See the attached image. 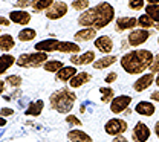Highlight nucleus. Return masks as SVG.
Returning a JSON list of instances; mask_svg holds the SVG:
<instances>
[{
	"label": "nucleus",
	"mask_w": 159,
	"mask_h": 142,
	"mask_svg": "<svg viewBox=\"0 0 159 142\" xmlns=\"http://www.w3.org/2000/svg\"><path fill=\"white\" fill-rule=\"evenodd\" d=\"M66 136H67L69 142H93L92 136L89 133H86L84 130H81V128H72V130H69Z\"/></svg>",
	"instance_id": "a211bd4d"
},
{
	"label": "nucleus",
	"mask_w": 159,
	"mask_h": 142,
	"mask_svg": "<svg viewBox=\"0 0 159 142\" xmlns=\"http://www.w3.org/2000/svg\"><path fill=\"white\" fill-rule=\"evenodd\" d=\"M90 81H92V73L83 70V72H78L67 84H69L70 89H78V87H83L84 84H87V82H90Z\"/></svg>",
	"instance_id": "412c9836"
},
{
	"label": "nucleus",
	"mask_w": 159,
	"mask_h": 142,
	"mask_svg": "<svg viewBox=\"0 0 159 142\" xmlns=\"http://www.w3.org/2000/svg\"><path fill=\"white\" fill-rule=\"evenodd\" d=\"M152 136L150 127L144 121H138L132 128V141L133 142H147Z\"/></svg>",
	"instance_id": "9d476101"
},
{
	"label": "nucleus",
	"mask_w": 159,
	"mask_h": 142,
	"mask_svg": "<svg viewBox=\"0 0 159 142\" xmlns=\"http://www.w3.org/2000/svg\"><path fill=\"white\" fill-rule=\"evenodd\" d=\"M127 6L132 11H142L145 8V0H129Z\"/></svg>",
	"instance_id": "473e14b6"
},
{
	"label": "nucleus",
	"mask_w": 159,
	"mask_h": 142,
	"mask_svg": "<svg viewBox=\"0 0 159 142\" xmlns=\"http://www.w3.org/2000/svg\"><path fill=\"white\" fill-rule=\"evenodd\" d=\"M5 90H6V82L3 81V80H0V95H3Z\"/></svg>",
	"instance_id": "79ce46f5"
},
{
	"label": "nucleus",
	"mask_w": 159,
	"mask_h": 142,
	"mask_svg": "<svg viewBox=\"0 0 159 142\" xmlns=\"http://www.w3.org/2000/svg\"><path fill=\"white\" fill-rule=\"evenodd\" d=\"M155 112H156V105L152 101H139L135 105V113H138L141 116H145V118L153 116Z\"/></svg>",
	"instance_id": "f3484780"
},
{
	"label": "nucleus",
	"mask_w": 159,
	"mask_h": 142,
	"mask_svg": "<svg viewBox=\"0 0 159 142\" xmlns=\"http://www.w3.org/2000/svg\"><path fill=\"white\" fill-rule=\"evenodd\" d=\"M93 46H95L97 51H99L101 54H106V55H110L113 47H115L113 40H112L110 35H98L95 38V41H93Z\"/></svg>",
	"instance_id": "2eb2a0df"
},
{
	"label": "nucleus",
	"mask_w": 159,
	"mask_h": 142,
	"mask_svg": "<svg viewBox=\"0 0 159 142\" xmlns=\"http://www.w3.org/2000/svg\"><path fill=\"white\" fill-rule=\"evenodd\" d=\"M9 24H11L9 17H3V16H0V26H9Z\"/></svg>",
	"instance_id": "ea45409f"
},
{
	"label": "nucleus",
	"mask_w": 159,
	"mask_h": 142,
	"mask_svg": "<svg viewBox=\"0 0 159 142\" xmlns=\"http://www.w3.org/2000/svg\"><path fill=\"white\" fill-rule=\"evenodd\" d=\"M16 112H14V109H11V107H2L0 109V116L2 118H9V116H12Z\"/></svg>",
	"instance_id": "e433bc0d"
},
{
	"label": "nucleus",
	"mask_w": 159,
	"mask_h": 142,
	"mask_svg": "<svg viewBox=\"0 0 159 142\" xmlns=\"http://www.w3.org/2000/svg\"><path fill=\"white\" fill-rule=\"evenodd\" d=\"M67 12H69V5L66 2H63V0H55L54 5L44 12V16H46L48 20L55 21L63 19V17H66Z\"/></svg>",
	"instance_id": "6e6552de"
},
{
	"label": "nucleus",
	"mask_w": 159,
	"mask_h": 142,
	"mask_svg": "<svg viewBox=\"0 0 159 142\" xmlns=\"http://www.w3.org/2000/svg\"><path fill=\"white\" fill-rule=\"evenodd\" d=\"M150 101L159 102V90H153V92L150 93Z\"/></svg>",
	"instance_id": "58836bf2"
},
{
	"label": "nucleus",
	"mask_w": 159,
	"mask_h": 142,
	"mask_svg": "<svg viewBox=\"0 0 159 142\" xmlns=\"http://www.w3.org/2000/svg\"><path fill=\"white\" fill-rule=\"evenodd\" d=\"M155 84H156V86L159 87V73L156 75V78H155Z\"/></svg>",
	"instance_id": "49530a36"
},
{
	"label": "nucleus",
	"mask_w": 159,
	"mask_h": 142,
	"mask_svg": "<svg viewBox=\"0 0 159 142\" xmlns=\"http://www.w3.org/2000/svg\"><path fill=\"white\" fill-rule=\"evenodd\" d=\"M158 46H159V37H158Z\"/></svg>",
	"instance_id": "09e8293b"
},
{
	"label": "nucleus",
	"mask_w": 159,
	"mask_h": 142,
	"mask_svg": "<svg viewBox=\"0 0 159 142\" xmlns=\"http://www.w3.org/2000/svg\"><path fill=\"white\" fill-rule=\"evenodd\" d=\"M98 37V31L93 28H81L74 34V41L75 43H87V41H95Z\"/></svg>",
	"instance_id": "dca6fc26"
},
{
	"label": "nucleus",
	"mask_w": 159,
	"mask_h": 142,
	"mask_svg": "<svg viewBox=\"0 0 159 142\" xmlns=\"http://www.w3.org/2000/svg\"><path fill=\"white\" fill-rule=\"evenodd\" d=\"M116 20V12L112 3L109 2H99L98 5L90 6L87 11L81 12L77 19L81 28H93V29H104L112 21Z\"/></svg>",
	"instance_id": "f257e3e1"
},
{
	"label": "nucleus",
	"mask_w": 159,
	"mask_h": 142,
	"mask_svg": "<svg viewBox=\"0 0 159 142\" xmlns=\"http://www.w3.org/2000/svg\"><path fill=\"white\" fill-rule=\"evenodd\" d=\"M155 24H156V23L152 20L145 12L141 14V16L138 17V28H141V29H148V31H150V29L155 28Z\"/></svg>",
	"instance_id": "c85d7f7f"
},
{
	"label": "nucleus",
	"mask_w": 159,
	"mask_h": 142,
	"mask_svg": "<svg viewBox=\"0 0 159 142\" xmlns=\"http://www.w3.org/2000/svg\"><path fill=\"white\" fill-rule=\"evenodd\" d=\"M153 131H155V135H156V138H158V141H159V121H156V124H155V128H153Z\"/></svg>",
	"instance_id": "37998d69"
},
{
	"label": "nucleus",
	"mask_w": 159,
	"mask_h": 142,
	"mask_svg": "<svg viewBox=\"0 0 159 142\" xmlns=\"http://www.w3.org/2000/svg\"><path fill=\"white\" fill-rule=\"evenodd\" d=\"M35 37H37V31L34 28H29V26L20 29L19 34H17V40L21 41V43H28V41L35 40Z\"/></svg>",
	"instance_id": "393cba45"
},
{
	"label": "nucleus",
	"mask_w": 159,
	"mask_h": 142,
	"mask_svg": "<svg viewBox=\"0 0 159 142\" xmlns=\"http://www.w3.org/2000/svg\"><path fill=\"white\" fill-rule=\"evenodd\" d=\"M130 104H132V96L130 95H118L109 104V107H110V112L113 115H121V113H125L129 110Z\"/></svg>",
	"instance_id": "1a4fd4ad"
},
{
	"label": "nucleus",
	"mask_w": 159,
	"mask_h": 142,
	"mask_svg": "<svg viewBox=\"0 0 159 142\" xmlns=\"http://www.w3.org/2000/svg\"><path fill=\"white\" fill-rule=\"evenodd\" d=\"M70 64L72 66H89L93 64L97 61V54L95 51H86L83 54H77V55H70Z\"/></svg>",
	"instance_id": "9b49d317"
},
{
	"label": "nucleus",
	"mask_w": 159,
	"mask_h": 142,
	"mask_svg": "<svg viewBox=\"0 0 159 142\" xmlns=\"http://www.w3.org/2000/svg\"><path fill=\"white\" fill-rule=\"evenodd\" d=\"M112 142H130L124 135H119V136H115L113 139H112Z\"/></svg>",
	"instance_id": "a19ab883"
},
{
	"label": "nucleus",
	"mask_w": 159,
	"mask_h": 142,
	"mask_svg": "<svg viewBox=\"0 0 159 142\" xmlns=\"http://www.w3.org/2000/svg\"><path fill=\"white\" fill-rule=\"evenodd\" d=\"M77 102V93L70 87H63L49 95V107L60 115H69Z\"/></svg>",
	"instance_id": "7ed1b4c3"
},
{
	"label": "nucleus",
	"mask_w": 159,
	"mask_h": 142,
	"mask_svg": "<svg viewBox=\"0 0 159 142\" xmlns=\"http://www.w3.org/2000/svg\"><path fill=\"white\" fill-rule=\"evenodd\" d=\"M138 26V17H129V16H122L116 17L115 20V31L116 32H124V31H133Z\"/></svg>",
	"instance_id": "4468645a"
},
{
	"label": "nucleus",
	"mask_w": 159,
	"mask_h": 142,
	"mask_svg": "<svg viewBox=\"0 0 159 142\" xmlns=\"http://www.w3.org/2000/svg\"><path fill=\"white\" fill-rule=\"evenodd\" d=\"M0 34H2V29H0Z\"/></svg>",
	"instance_id": "8fccbe9b"
},
{
	"label": "nucleus",
	"mask_w": 159,
	"mask_h": 142,
	"mask_svg": "<svg viewBox=\"0 0 159 142\" xmlns=\"http://www.w3.org/2000/svg\"><path fill=\"white\" fill-rule=\"evenodd\" d=\"M48 60H49V54L46 52H40V51L25 52L17 57L16 66H19L21 69H35V67H43Z\"/></svg>",
	"instance_id": "39448f33"
},
{
	"label": "nucleus",
	"mask_w": 159,
	"mask_h": 142,
	"mask_svg": "<svg viewBox=\"0 0 159 142\" xmlns=\"http://www.w3.org/2000/svg\"><path fill=\"white\" fill-rule=\"evenodd\" d=\"M35 51L40 52H60V54H70V55H77L81 54V46L75 41H61L57 38H44V40L35 43L34 46Z\"/></svg>",
	"instance_id": "20e7f679"
},
{
	"label": "nucleus",
	"mask_w": 159,
	"mask_h": 142,
	"mask_svg": "<svg viewBox=\"0 0 159 142\" xmlns=\"http://www.w3.org/2000/svg\"><path fill=\"white\" fill-rule=\"evenodd\" d=\"M148 72H152V73H155V75H158L159 73V54L155 55V60H153V63H152Z\"/></svg>",
	"instance_id": "f704fd0d"
},
{
	"label": "nucleus",
	"mask_w": 159,
	"mask_h": 142,
	"mask_svg": "<svg viewBox=\"0 0 159 142\" xmlns=\"http://www.w3.org/2000/svg\"><path fill=\"white\" fill-rule=\"evenodd\" d=\"M66 122L70 125V127H81L83 125V122L80 119L78 116H75V115H66Z\"/></svg>",
	"instance_id": "72a5a7b5"
},
{
	"label": "nucleus",
	"mask_w": 159,
	"mask_h": 142,
	"mask_svg": "<svg viewBox=\"0 0 159 142\" xmlns=\"http://www.w3.org/2000/svg\"><path fill=\"white\" fill-rule=\"evenodd\" d=\"M155 29H156V31H159V23H156V24H155Z\"/></svg>",
	"instance_id": "de8ad7c7"
},
{
	"label": "nucleus",
	"mask_w": 159,
	"mask_h": 142,
	"mask_svg": "<svg viewBox=\"0 0 159 142\" xmlns=\"http://www.w3.org/2000/svg\"><path fill=\"white\" fill-rule=\"evenodd\" d=\"M155 78H156V75L152 73V72H145V73L139 75V78H136V81L133 82V90L136 93L147 90L148 87H152L155 84Z\"/></svg>",
	"instance_id": "ddd939ff"
},
{
	"label": "nucleus",
	"mask_w": 159,
	"mask_h": 142,
	"mask_svg": "<svg viewBox=\"0 0 159 142\" xmlns=\"http://www.w3.org/2000/svg\"><path fill=\"white\" fill-rule=\"evenodd\" d=\"M127 130H129V124L122 118H112V119H109V121L104 124L106 135H109L112 138L119 136V135H124Z\"/></svg>",
	"instance_id": "423d86ee"
},
{
	"label": "nucleus",
	"mask_w": 159,
	"mask_h": 142,
	"mask_svg": "<svg viewBox=\"0 0 159 142\" xmlns=\"http://www.w3.org/2000/svg\"><path fill=\"white\" fill-rule=\"evenodd\" d=\"M118 80V73L116 72H109L106 77H104V82L106 84H112V82H115Z\"/></svg>",
	"instance_id": "4c0bfd02"
},
{
	"label": "nucleus",
	"mask_w": 159,
	"mask_h": 142,
	"mask_svg": "<svg viewBox=\"0 0 159 142\" xmlns=\"http://www.w3.org/2000/svg\"><path fill=\"white\" fill-rule=\"evenodd\" d=\"M150 37H152V31L138 28V29H133V31L129 32V35H127V44L130 47H133V49H139V46H142L144 43H147Z\"/></svg>",
	"instance_id": "0eeeda50"
},
{
	"label": "nucleus",
	"mask_w": 159,
	"mask_h": 142,
	"mask_svg": "<svg viewBox=\"0 0 159 142\" xmlns=\"http://www.w3.org/2000/svg\"><path fill=\"white\" fill-rule=\"evenodd\" d=\"M70 8L74 11H78L80 14H81V12H84V11H87L90 8V2L89 0H74L70 3Z\"/></svg>",
	"instance_id": "7c9ffc66"
},
{
	"label": "nucleus",
	"mask_w": 159,
	"mask_h": 142,
	"mask_svg": "<svg viewBox=\"0 0 159 142\" xmlns=\"http://www.w3.org/2000/svg\"><path fill=\"white\" fill-rule=\"evenodd\" d=\"M63 67H64V63L60 60H48L44 63V66H43V69L46 72H49V73H57Z\"/></svg>",
	"instance_id": "bb28decb"
},
{
	"label": "nucleus",
	"mask_w": 159,
	"mask_h": 142,
	"mask_svg": "<svg viewBox=\"0 0 159 142\" xmlns=\"http://www.w3.org/2000/svg\"><path fill=\"white\" fill-rule=\"evenodd\" d=\"M77 73H78V70L75 66H64L61 70L55 73V80L60 82H69Z\"/></svg>",
	"instance_id": "aec40b11"
},
{
	"label": "nucleus",
	"mask_w": 159,
	"mask_h": 142,
	"mask_svg": "<svg viewBox=\"0 0 159 142\" xmlns=\"http://www.w3.org/2000/svg\"><path fill=\"white\" fill-rule=\"evenodd\" d=\"M16 47V40L11 34H0V52L8 54Z\"/></svg>",
	"instance_id": "5701e85b"
},
{
	"label": "nucleus",
	"mask_w": 159,
	"mask_h": 142,
	"mask_svg": "<svg viewBox=\"0 0 159 142\" xmlns=\"http://www.w3.org/2000/svg\"><path fill=\"white\" fill-rule=\"evenodd\" d=\"M155 60V54L148 49H132L119 58L121 69L129 75L145 73Z\"/></svg>",
	"instance_id": "f03ea898"
},
{
	"label": "nucleus",
	"mask_w": 159,
	"mask_h": 142,
	"mask_svg": "<svg viewBox=\"0 0 159 142\" xmlns=\"http://www.w3.org/2000/svg\"><path fill=\"white\" fill-rule=\"evenodd\" d=\"M43 110H44V101L43 100H37V101L29 102V105L25 110V115L29 116V118H37V116H40L43 113Z\"/></svg>",
	"instance_id": "4be33fe9"
},
{
	"label": "nucleus",
	"mask_w": 159,
	"mask_h": 142,
	"mask_svg": "<svg viewBox=\"0 0 159 142\" xmlns=\"http://www.w3.org/2000/svg\"><path fill=\"white\" fill-rule=\"evenodd\" d=\"M147 5H159V0H145Z\"/></svg>",
	"instance_id": "c03bdc74"
},
{
	"label": "nucleus",
	"mask_w": 159,
	"mask_h": 142,
	"mask_svg": "<svg viewBox=\"0 0 159 142\" xmlns=\"http://www.w3.org/2000/svg\"><path fill=\"white\" fill-rule=\"evenodd\" d=\"M8 17H9L11 23L20 24V26H23V28H26V26L31 23V20H32L31 12H28L26 9H12V11L8 14Z\"/></svg>",
	"instance_id": "f8f14e48"
},
{
	"label": "nucleus",
	"mask_w": 159,
	"mask_h": 142,
	"mask_svg": "<svg viewBox=\"0 0 159 142\" xmlns=\"http://www.w3.org/2000/svg\"><path fill=\"white\" fill-rule=\"evenodd\" d=\"M6 125V118H2L0 116V127H5Z\"/></svg>",
	"instance_id": "a18cd8bd"
},
{
	"label": "nucleus",
	"mask_w": 159,
	"mask_h": 142,
	"mask_svg": "<svg viewBox=\"0 0 159 142\" xmlns=\"http://www.w3.org/2000/svg\"><path fill=\"white\" fill-rule=\"evenodd\" d=\"M31 5H32V0H17L14 6L17 9H26V8H31Z\"/></svg>",
	"instance_id": "c9c22d12"
},
{
	"label": "nucleus",
	"mask_w": 159,
	"mask_h": 142,
	"mask_svg": "<svg viewBox=\"0 0 159 142\" xmlns=\"http://www.w3.org/2000/svg\"><path fill=\"white\" fill-rule=\"evenodd\" d=\"M5 82H6V86H9L12 89H20V86L23 82V78L20 75H17V73H14V75H8L5 78Z\"/></svg>",
	"instance_id": "2f4dec72"
},
{
	"label": "nucleus",
	"mask_w": 159,
	"mask_h": 142,
	"mask_svg": "<svg viewBox=\"0 0 159 142\" xmlns=\"http://www.w3.org/2000/svg\"><path fill=\"white\" fill-rule=\"evenodd\" d=\"M118 60H119L118 55H113V54H110V55H102L101 58H97V61L92 64V67H93L95 70H104V69L113 66Z\"/></svg>",
	"instance_id": "6ab92c4d"
},
{
	"label": "nucleus",
	"mask_w": 159,
	"mask_h": 142,
	"mask_svg": "<svg viewBox=\"0 0 159 142\" xmlns=\"http://www.w3.org/2000/svg\"><path fill=\"white\" fill-rule=\"evenodd\" d=\"M55 0H32V5H31V9L34 12H46L52 5H54Z\"/></svg>",
	"instance_id": "a878e982"
},
{
	"label": "nucleus",
	"mask_w": 159,
	"mask_h": 142,
	"mask_svg": "<svg viewBox=\"0 0 159 142\" xmlns=\"http://www.w3.org/2000/svg\"><path fill=\"white\" fill-rule=\"evenodd\" d=\"M144 12L155 23H159V5H145Z\"/></svg>",
	"instance_id": "c756f323"
},
{
	"label": "nucleus",
	"mask_w": 159,
	"mask_h": 142,
	"mask_svg": "<svg viewBox=\"0 0 159 142\" xmlns=\"http://www.w3.org/2000/svg\"><path fill=\"white\" fill-rule=\"evenodd\" d=\"M17 58H14L12 54H2L0 55V75L6 73L14 64H16Z\"/></svg>",
	"instance_id": "b1692460"
},
{
	"label": "nucleus",
	"mask_w": 159,
	"mask_h": 142,
	"mask_svg": "<svg viewBox=\"0 0 159 142\" xmlns=\"http://www.w3.org/2000/svg\"><path fill=\"white\" fill-rule=\"evenodd\" d=\"M99 93H101V102H104V104H110L115 98V90L110 86L99 87Z\"/></svg>",
	"instance_id": "cd10ccee"
}]
</instances>
